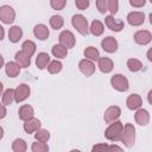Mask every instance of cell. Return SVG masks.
<instances>
[{
	"label": "cell",
	"instance_id": "cell-19",
	"mask_svg": "<svg viewBox=\"0 0 152 152\" xmlns=\"http://www.w3.org/2000/svg\"><path fill=\"white\" fill-rule=\"evenodd\" d=\"M18 115H19V119H20V120L26 121V120L31 119V118L34 115V109H33V107L30 106V104H23V106L19 108Z\"/></svg>",
	"mask_w": 152,
	"mask_h": 152
},
{
	"label": "cell",
	"instance_id": "cell-3",
	"mask_svg": "<svg viewBox=\"0 0 152 152\" xmlns=\"http://www.w3.org/2000/svg\"><path fill=\"white\" fill-rule=\"evenodd\" d=\"M71 25L74 26V28H76V31L82 34V36H87L89 33V26H88V20L86 19L84 15L82 14H75L71 18Z\"/></svg>",
	"mask_w": 152,
	"mask_h": 152
},
{
	"label": "cell",
	"instance_id": "cell-45",
	"mask_svg": "<svg viewBox=\"0 0 152 152\" xmlns=\"http://www.w3.org/2000/svg\"><path fill=\"white\" fill-rule=\"evenodd\" d=\"M4 138V128L0 126V140Z\"/></svg>",
	"mask_w": 152,
	"mask_h": 152
},
{
	"label": "cell",
	"instance_id": "cell-35",
	"mask_svg": "<svg viewBox=\"0 0 152 152\" xmlns=\"http://www.w3.org/2000/svg\"><path fill=\"white\" fill-rule=\"evenodd\" d=\"M119 10V0H107V11L114 15Z\"/></svg>",
	"mask_w": 152,
	"mask_h": 152
},
{
	"label": "cell",
	"instance_id": "cell-18",
	"mask_svg": "<svg viewBox=\"0 0 152 152\" xmlns=\"http://www.w3.org/2000/svg\"><path fill=\"white\" fill-rule=\"evenodd\" d=\"M40 121L37 119V118H34V116H32L31 119H28V120H26V121H24V131L26 132V133H34L37 129H39L40 128Z\"/></svg>",
	"mask_w": 152,
	"mask_h": 152
},
{
	"label": "cell",
	"instance_id": "cell-27",
	"mask_svg": "<svg viewBox=\"0 0 152 152\" xmlns=\"http://www.w3.org/2000/svg\"><path fill=\"white\" fill-rule=\"evenodd\" d=\"M84 57L87 58V59H89V61H93V62H95V61H97L99 58H100V52H99V50L96 49V48H94V46H88V48H86V50H84Z\"/></svg>",
	"mask_w": 152,
	"mask_h": 152
},
{
	"label": "cell",
	"instance_id": "cell-40",
	"mask_svg": "<svg viewBox=\"0 0 152 152\" xmlns=\"http://www.w3.org/2000/svg\"><path fill=\"white\" fill-rule=\"evenodd\" d=\"M91 151H108V145L107 144H97L93 146Z\"/></svg>",
	"mask_w": 152,
	"mask_h": 152
},
{
	"label": "cell",
	"instance_id": "cell-20",
	"mask_svg": "<svg viewBox=\"0 0 152 152\" xmlns=\"http://www.w3.org/2000/svg\"><path fill=\"white\" fill-rule=\"evenodd\" d=\"M23 38V30L20 26H11L8 30V39L11 43H18Z\"/></svg>",
	"mask_w": 152,
	"mask_h": 152
},
{
	"label": "cell",
	"instance_id": "cell-15",
	"mask_svg": "<svg viewBox=\"0 0 152 152\" xmlns=\"http://www.w3.org/2000/svg\"><path fill=\"white\" fill-rule=\"evenodd\" d=\"M134 119L138 125L146 126L150 122V113H148V110H146L144 108H138L134 114Z\"/></svg>",
	"mask_w": 152,
	"mask_h": 152
},
{
	"label": "cell",
	"instance_id": "cell-36",
	"mask_svg": "<svg viewBox=\"0 0 152 152\" xmlns=\"http://www.w3.org/2000/svg\"><path fill=\"white\" fill-rule=\"evenodd\" d=\"M65 5H66V0H50V6L56 11L63 10Z\"/></svg>",
	"mask_w": 152,
	"mask_h": 152
},
{
	"label": "cell",
	"instance_id": "cell-23",
	"mask_svg": "<svg viewBox=\"0 0 152 152\" xmlns=\"http://www.w3.org/2000/svg\"><path fill=\"white\" fill-rule=\"evenodd\" d=\"M51 53L57 59H64L68 56V49L65 46H63L62 44H55L51 49Z\"/></svg>",
	"mask_w": 152,
	"mask_h": 152
},
{
	"label": "cell",
	"instance_id": "cell-22",
	"mask_svg": "<svg viewBox=\"0 0 152 152\" xmlns=\"http://www.w3.org/2000/svg\"><path fill=\"white\" fill-rule=\"evenodd\" d=\"M20 66H19V64L14 61V62H8V63H6V65H5V71H6V75L8 76V77H12V78H14V77H17L18 75H19V72H20Z\"/></svg>",
	"mask_w": 152,
	"mask_h": 152
},
{
	"label": "cell",
	"instance_id": "cell-42",
	"mask_svg": "<svg viewBox=\"0 0 152 152\" xmlns=\"http://www.w3.org/2000/svg\"><path fill=\"white\" fill-rule=\"evenodd\" d=\"M108 151H122V148L116 145H112V146H108Z\"/></svg>",
	"mask_w": 152,
	"mask_h": 152
},
{
	"label": "cell",
	"instance_id": "cell-14",
	"mask_svg": "<svg viewBox=\"0 0 152 152\" xmlns=\"http://www.w3.org/2000/svg\"><path fill=\"white\" fill-rule=\"evenodd\" d=\"M97 68H99V70H100L101 72H103V74H109V72L113 70V68H114V63H113V61H112L110 58H108V57H100V58L97 59Z\"/></svg>",
	"mask_w": 152,
	"mask_h": 152
},
{
	"label": "cell",
	"instance_id": "cell-38",
	"mask_svg": "<svg viewBox=\"0 0 152 152\" xmlns=\"http://www.w3.org/2000/svg\"><path fill=\"white\" fill-rule=\"evenodd\" d=\"M96 8L101 14L107 12V0H96Z\"/></svg>",
	"mask_w": 152,
	"mask_h": 152
},
{
	"label": "cell",
	"instance_id": "cell-25",
	"mask_svg": "<svg viewBox=\"0 0 152 152\" xmlns=\"http://www.w3.org/2000/svg\"><path fill=\"white\" fill-rule=\"evenodd\" d=\"M89 31H90V33H91L93 36L99 37V36H101V34L103 33L104 26H103V24H102L100 20H93L91 24H90Z\"/></svg>",
	"mask_w": 152,
	"mask_h": 152
},
{
	"label": "cell",
	"instance_id": "cell-5",
	"mask_svg": "<svg viewBox=\"0 0 152 152\" xmlns=\"http://www.w3.org/2000/svg\"><path fill=\"white\" fill-rule=\"evenodd\" d=\"M15 19V11L10 5H2L0 7V21L4 24H12Z\"/></svg>",
	"mask_w": 152,
	"mask_h": 152
},
{
	"label": "cell",
	"instance_id": "cell-46",
	"mask_svg": "<svg viewBox=\"0 0 152 152\" xmlns=\"http://www.w3.org/2000/svg\"><path fill=\"white\" fill-rule=\"evenodd\" d=\"M147 59H148V61H152V57H151V49L147 51Z\"/></svg>",
	"mask_w": 152,
	"mask_h": 152
},
{
	"label": "cell",
	"instance_id": "cell-21",
	"mask_svg": "<svg viewBox=\"0 0 152 152\" xmlns=\"http://www.w3.org/2000/svg\"><path fill=\"white\" fill-rule=\"evenodd\" d=\"M14 59L15 62L19 64L20 68H28L31 65V57L27 56L25 52L23 51H18L14 56Z\"/></svg>",
	"mask_w": 152,
	"mask_h": 152
},
{
	"label": "cell",
	"instance_id": "cell-1",
	"mask_svg": "<svg viewBox=\"0 0 152 152\" xmlns=\"http://www.w3.org/2000/svg\"><path fill=\"white\" fill-rule=\"evenodd\" d=\"M124 129V124L121 121H113L108 124V127L104 131V137L110 141H119L121 138V133Z\"/></svg>",
	"mask_w": 152,
	"mask_h": 152
},
{
	"label": "cell",
	"instance_id": "cell-7",
	"mask_svg": "<svg viewBox=\"0 0 152 152\" xmlns=\"http://www.w3.org/2000/svg\"><path fill=\"white\" fill-rule=\"evenodd\" d=\"M30 94H31L30 86L26 84V83H21L14 89V101L18 102V103L23 102L30 96Z\"/></svg>",
	"mask_w": 152,
	"mask_h": 152
},
{
	"label": "cell",
	"instance_id": "cell-10",
	"mask_svg": "<svg viewBox=\"0 0 152 152\" xmlns=\"http://www.w3.org/2000/svg\"><path fill=\"white\" fill-rule=\"evenodd\" d=\"M104 24H106V26L110 31H114V32H120L125 27L124 21L122 20H119V19H115L112 14H109V15H107L104 18Z\"/></svg>",
	"mask_w": 152,
	"mask_h": 152
},
{
	"label": "cell",
	"instance_id": "cell-2",
	"mask_svg": "<svg viewBox=\"0 0 152 152\" xmlns=\"http://www.w3.org/2000/svg\"><path fill=\"white\" fill-rule=\"evenodd\" d=\"M120 141L126 147H132L134 145V142H135V127L132 124L128 122V124H126L124 126Z\"/></svg>",
	"mask_w": 152,
	"mask_h": 152
},
{
	"label": "cell",
	"instance_id": "cell-8",
	"mask_svg": "<svg viewBox=\"0 0 152 152\" xmlns=\"http://www.w3.org/2000/svg\"><path fill=\"white\" fill-rule=\"evenodd\" d=\"M78 69H80V71H81L84 76L89 77V76H91V75L95 72L96 66H95V64H94L93 61H89V59H87V58H83V59H81L80 63H78Z\"/></svg>",
	"mask_w": 152,
	"mask_h": 152
},
{
	"label": "cell",
	"instance_id": "cell-33",
	"mask_svg": "<svg viewBox=\"0 0 152 152\" xmlns=\"http://www.w3.org/2000/svg\"><path fill=\"white\" fill-rule=\"evenodd\" d=\"M34 138L38 141H43V142H48L50 139V132L48 129L44 128H39L34 132Z\"/></svg>",
	"mask_w": 152,
	"mask_h": 152
},
{
	"label": "cell",
	"instance_id": "cell-32",
	"mask_svg": "<svg viewBox=\"0 0 152 152\" xmlns=\"http://www.w3.org/2000/svg\"><path fill=\"white\" fill-rule=\"evenodd\" d=\"M2 103L5 106H10L14 102V89H7L2 93Z\"/></svg>",
	"mask_w": 152,
	"mask_h": 152
},
{
	"label": "cell",
	"instance_id": "cell-31",
	"mask_svg": "<svg viewBox=\"0 0 152 152\" xmlns=\"http://www.w3.org/2000/svg\"><path fill=\"white\" fill-rule=\"evenodd\" d=\"M127 68L132 72H137L142 69V63L137 58H129L127 61Z\"/></svg>",
	"mask_w": 152,
	"mask_h": 152
},
{
	"label": "cell",
	"instance_id": "cell-4",
	"mask_svg": "<svg viewBox=\"0 0 152 152\" xmlns=\"http://www.w3.org/2000/svg\"><path fill=\"white\" fill-rule=\"evenodd\" d=\"M110 84H112V87H113L115 90L121 91V93L127 91L128 88H129L128 80H127L124 75H121V74H115V75H113L112 78H110Z\"/></svg>",
	"mask_w": 152,
	"mask_h": 152
},
{
	"label": "cell",
	"instance_id": "cell-24",
	"mask_svg": "<svg viewBox=\"0 0 152 152\" xmlns=\"http://www.w3.org/2000/svg\"><path fill=\"white\" fill-rule=\"evenodd\" d=\"M49 63H50V56H49V53H46V52H39L37 55V57H36V65H37L38 69H40V70L45 69Z\"/></svg>",
	"mask_w": 152,
	"mask_h": 152
},
{
	"label": "cell",
	"instance_id": "cell-48",
	"mask_svg": "<svg viewBox=\"0 0 152 152\" xmlns=\"http://www.w3.org/2000/svg\"><path fill=\"white\" fill-rule=\"evenodd\" d=\"M150 1H152V0H150Z\"/></svg>",
	"mask_w": 152,
	"mask_h": 152
},
{
	"label": "cell",
	"instance_id": "cell-6",
	"mask_svg": "<svg viewBox=\"0 0 152 152\" xmlns=\"http://www.w3.org/2000/svg\"><path fill=\"white\" fill-rule=\"evenodd\" d=\"M58 40H59V44H62L63 46H65L66 49H71L75 46L76 44V38L74 36V33L69 30H64L59 33V37H58Z\"/></svg>",
	"mask_w": 152,
	"mask_h": 152
},
{
	"label": "cell",
	"instance_id": "cell-13",
	"mask_svg": "<svg viewBox=\"0 0 152 152\" xmlns=\"http://www.w3.org/2000/svg\"><path fill=\"white\" fill-rule=\"evenodd\" d=\"M127 21L131 26H140L145 23V14L142 12H131L127 14Z\"/></svg>",
	"mask_w": 152,
	"mask_h": 152
},
{
	"label": "cell",
	"instance_id": "cell-29",
	"mask_svg": "<svg viewBox=\"0 0 152 152\" xmlns=\"http://www.w3.org/2000/svg\"><path fill=\"white\" fill-rule=\"evenodd\" d=\"M46 68H48V71H49L50 74L55 75V74L61 72V70H62V68H63V64H62L61 61L55 59V61H50V63L48 64Z\"/></svg>",
	"mask_w": 152,
	"mask_h": 152
},
{
	"label": "cell",
	"instance_id": "cell-26",
	"mask_svg": "<svg viewBox=\"0 0 152 152\" xmlns=\"http://www.w3.org/2000/svg\"><path fill=\"white\" fill-rule=\"evenodd\" d=\"M36 44H34V42H32V40H30V39H27V40H25L23 44H21V51L23 52H25L27 56H30V57H32L33 55H34V52H36Z\"/></svg>",
	"mask_w": 152,
	"mask_h": 152
},
{
	"label": "cell",
	"instance_id": "cell-41",
	"mask_svg": "<svg viewBox=\"0 0 152 152\" xmlns=\"http://www.w3.org/2000/svg\"><path fill=\"white\" fill-rule=\"evenodd\" d=\"M6 114H7L6 106H5L2 102H0V119H4V118L6 116Z\"/></svg>",
	"mask_w": 152,
	"mask_h": 152
},
{
	"label": "cell",
	"instance_id": "cell-34",
	"mask_svg": "<svg viewBox=\"0 0 152 152\" xmlns=\"http://www.w3.org/2000/svg\"><path fill=\"white\" fill-rule=\"evenodd\" d=\"M31 151L32 152H48L49 151V145L46 142H43V141H36L32 144L31 146Z\"/></svg>",
	"mask_w": 152,
	"mask_h": 152
},
{
	"label": "cell",
	"instance_id": "cell-39",
	"mask_svg": "<svg viewBox=\"0 0 152 152\" xmlns=\"http://www.w3.org/2000/svg\"><path fill=\"white\" fill-rule=\"evenodd\" d=\"M145 4H146V0H129V5L132 7H135V8L144 7Z\"/></svg>",
	"mask_w": 152,
	"mask_h": 152
},
{
	"label": "cell",
	"instance_id": "cell-37",
	"mask_svg": "<svg viewBox=\"0 0 152 152\" xmlns=\"http://www.w3.org/2000/svg\"><path fill=\"white\" fill-rule=\"evenodd\" d=\"M89 5H90V0H75V6L81 11L87 10Z\"/></svg>",
	"mask_w": 152,
	"mask_h": 152
},
{
	"label": "cell",
	"instance_id": "cell-9",
	"mask_svg": "<svg viewBox=\"0 0 152 152\" xmlns=\"http://www.w3.org/2000/svg\"><path fill=\"white\" fill-rule=\"evenodd\" d=\"M120 115H121V109H120V107H118V106H110V107H108V108L104 110L103 120H104L106 124H110V122L118 120Z\"/></svg>",
	"mask_w": 152,
	"mask_h": 152
},
{
	"label": "cell",
	"instance_id": "cell-16",
	"mask_svg": "<svg viewBox=\"0 0 152 152\" xmlns=\"http://www.w3.org/2000/svg\"><path fill=\"white\" fill-rule=\"evenodd\" d=\"M142 104V99L138 94H131L126 100V106L131 110H137Z\"/></svg>",
	"mask_w": 152,
	"mask_h": 152
},
{
	"label": "cell",
	"instance_id": "cell-43",
	"mask_svg": "<svg viewBox=\"0 0 152 152\" xmlns=\"http://www.w3.org/2000/svg\"><path fill=\"white\" fill-rule=\"evenodd\" d=\"M4 37H5V30H4V27L0 25V40H2Z\"/></svg>",
	"mask_w": 152,
	"mask_h": 152
},
{
	"label": "cell",
	"instance_id": "cell-44",
	"mask_svg": "<svg viewBox=\"0 0 152 152\" xmlns=\"http://www.w3.org/2000/svg\"><path fill=\"white\" fill-rule=\"evenodd\" d=\"M4 64H5V59H4V57L0 55V69L4 66Z\"/></svg>",
	"mask_w": 152,
	"mask_h": 152
},
{
	"label": "cell",
	"instance_id": "cell-12",
	"mask_svg": "<svg viewBox=\"0 0 152 152\" xmlns=\"http://www.w3.org/2000/svg\"><path fill=\"white\" fill-rule=\"evenodd\" d=\"M101 48H102L103 51H106L108 53H113L118 50L119 44H118V40L114 37L108 36V37H106L101 40Z\"/></svg>",
	"mask_w": 152,
	"mask_h": 152
},
{
	"label": "cell",
	"instance_id": "cell-47",
	"mask_svg": "<svg viewBox=\"0 0 152 152\" xmlns=\"http://www.w3.org/2000/svg\"><path fill=\"white\" fill-rule=\"evenodd\" d=\"M2 93H4V84L0 82V96L2 95Z\"/></svg>",
	"mask_w": 152,
	"mask_h": 152
},
{
	"label": "cell",
	"instance_id": "cell-28",
	"mask_svg": "<svg viewBox=\"0 0 152 152\" xmlns=\"http://www.w3.org/2000/svg\"><path fill=\"white\" fill-rule=\"evenodd\" d=\"M12 150L14 152H25L27 150V144H26V141L24 139L17 138L12 142Z\"/></svg>",
	"mask_w": 152,
	"mask_h": 152
},
{
	"label": "cell",
	"instance_id": "cell-30",
	"mask_svg": "<svg viewBox=\"0 0 152 152\" xmlns=\"http://www.w3.org/2000/svg\"><path fill=\"white\" fill-rule=\"evenodd\" d=\"M63 25H64V19H63L62 15L55 14V15H52V17L50 18V26H51L53 30H59V28L63 27Z\"/></svg>",
	"mask_w": 152,
	"mask_h": 152
},
{
	"label": "cell",
	"instance_id": "cell-17",
	"mask_svg": "<svg viewBox=\"0 0 152 152\" xmlns=\"http://www.w3.org/2000/svg\"><path fill=\"white\" fill-rule=\"evenodd\" d=\"M33 34L39 40H45V39H48L50 32H49V28H48L46 25H44V24H37L33 27Z\"/></svg>",
	"mask_w": 152,
	"mask_h": 152
},
{
	"label": "cell",
	"instance_id": "cell-11",
	"mask_svg": "<svg viewBox=\"0 0 152 152\" xmlns=\"http://www.w3.org/2000/svg\"><path fill=\"white\" fill-rule=\"evenodd\" d=\"M134 42L139 45H147L152 40V33L148 30H139L134 33Z\"/></svg>",
	"mask_w": 152,
	"mask_h": 152
}]
</instances>
